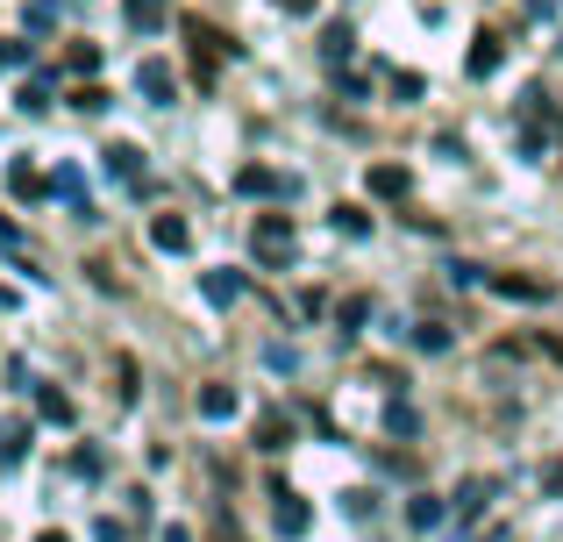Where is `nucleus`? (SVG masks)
Segmentation results:
<instances>
[{"mask_svg": "<svg viewBox=\"0 0 563 542\" xmlns=\"http://www.w3.org/2000/svg\"><path fill=\"white\" fill-rule=\"evenodd\" d=\"M186 43H192V79L200 86H214V71H221V57L235 51L229 36H221L214 22H200V14H186Z\"/></svg>", "mask_w": 563, "mask_h": 542, "instance_id": "nucleus-1", "label": "nucleus"}, {"mask_svg": "<svg viewBox=\"0 0 563 542\" xmlns=\"http://www.w3.org/2000/svg\"><path fill=\"white\" fill-rule=\"evenodd\" d=\"M493 292H507V300H550V286H542V278H514V272H499Z\"/></svg>", "mask_w": 563, "mask_h": 542, "instance_id": "nucleus-6", "label": "nucleus"}, {"mask_svg": "<svg viewBox=\"0 0 563 542\" xmlns=\"http://www.w3.org/2000/svg\"><path fill=\"white\" fill-rule=\"evenodd\" d=\"M29 457V429L14 421V429H0V464H22Z\"/></svg>", "mask_w": 563, "mask_h": 542, "instance_id": "nucleus-10", "label": "nucleus"}, {"mask_svg": "<svg viewBox=\"0 0 563 542\" xmlns=\"http://www.w3.org/2000/svg\"><path fill=\"white\" fill-rule=\"evenodd\" d=\"M200 414H207V421L235 414V386H200Z\"/></svg>", "mask_w": 563, "mask_h": 542, "instance_id": "nucleus-9", "label": "nucleus"}, {"mask_svg": "<svg viewBox=\"0 0 563 542\" xmlns=\"http://www.w3.org/2000/svg\"><path fill=\"white\" fill-rule=\"evenodd\" d=\"M165 542H192V535H186V529H172V535H165Z\"/></svg>", "mask_w": 563, "mask_h": 542, "instance_id": "nucleus-21", "label": "nucleus"}, {"mask_svg": "<svg viewBox=\"0 0 563 542\" xmlns=\"http://www.w3.org/2000/svg\"><path fill=\"white\" fill-rule=\"evenodd\" d=\"M335 229H350V236H372V214H364V208H335Z\"/></svg>", "mask_w": 563, "mask_h": 542, "instance_id": "nucleus-12", "label": "nucleus"}, {"mask_svg": "<svg viewBox=\"0 0 563 542\" xmlns=\"http://www.w3.org/2000/svg\"><path fill=\"white\" fill-rule=\"evenodd\" d=\"M272 500H278V535H307V521H314V515H307L300 493H292V486H272Z\"/></svg>", "mask_w": 563, "mask_h": 542, "instance_id": "nucleus-3", "label": "nucleus"}, {"mask_svg": "<svg viewBox=\"0 0 563 542\" xmlns=\"http://www.w3.org/2000/svg\"><path fill=\"white\" fill-rule=\"evenodd\" d=\"M286 251H292V222H286V214H264V222H257V257L278 265Z\"/></svg>", "mask_w": 563, "mask_h": 542, "instance_id": "nucleus-2", "label": "nucleus"}, {"mask_svg": "<svg viewBox=\"0 0 563 542\" xmlns=\"http://www.w3.org/2000/svg\"><path fill=\"white\" fill-rule=\"evenodd\" d=\"M235 186H243V193H292V179H278V172H264V165L235 172Z\"/></svg>", "mask_w": 563, "mask_h": 542, "instance_id": "nucleus-5", "label": "nucleus"}, {"mask_svg": "<svg viewBox=\"0 0 563 542\" xmlns=\"http://www.w3.org/2000/svg\"><path fill=\"white\" fill-rule=\"evenodd\" d=\"M36 407H43V414H51V421H71V400H65V392H43Z\"/></svg>", "mask_w": 563, "mask_h": 542, "instance_id": "nucleus-19", "label": "nucleus"}, {"mask_svg": "<svg viewBox=\"0 0 563 542\" xmlns=\"http://www.w3.org/2000/svg\"><path fill=\"white\" fill-rule=\"evenodd\" d=\"M157 14H165L157 0H129V22H136V29H157Z\"/></svg>", "mask_w": 563, "mask_h": 542, "instance_id": "nucleus-17", "label": "nucleus"}, {"mask_svg": "<svg viewBox=\"0 0 563 542\" xmlns=\"http://www.w3.org/2000/svg\"><path fill=\"white\" fill-rule=\"evenodd\" d=\"M8 186H14V193H22V200H36V193H43V179H36V172H29V165H14V172H8Z\"/></svg>", "mask_w": 563, "mask_h": 542, "instance_id": "nucleus-15", "label": "nucleus"}, {"mask_svg": "<svg viewBox=\"0 0 563 542\" xmlns=\"http://www.w3.org/2000/svg\"><path fill=\"white\" fill-rule=\"evenodd\" d=\"M151 243H157V251H186L192 229L179 222V214H157V222H151Z\"/></svg>", "mask_w": 563, "mask_h": 542, "instance_id": "nucleus-4", "label": "nucleus"}, {"mask_svg": "<svg viewBox=\"0 0 563 542\" xmlns=\"http://www.w3.org/2000/svg\"><path fill=\"white\" fill-rule=\"evenodd\" d=\"M143 93H172V71L157 65V57H151V65H143Z\"/></svg>", "mask_w": 563, "mask_h": 542, "instance_id": "nucleus-16", "label": "nucleus"}, {"mask_svg": "<svg viewBox=\"0 0 563 542\" xmlns=\"http://www.w3.org/2000/svg\"><path fill=\"white\" fill-rule=\"evenodd\" d=\"M235 292H243V278H235V272H214V278H207V300H235Z\"/></svg>", "mask_w": 563, "mask_h": 542, "instance_id": "nucleus-13", "label": "nucleus"}, {"mask_svg": "<svg viewBox=\"0 0 563 542\" xmlns=\"http://www.w3.org/2000/svg\"><path fill=\"white\" fill-rule=\"evenodd\" d=\"M407 165H372V193H385V200H399V193H407Z\"/></svg>", "mask_w": 563, "mask_h": 542, "instance_id": "nucleus-7", "label": "nucleus"}, {"mask_svg": "<svg viewBox=\"0 0 563 542\" xmlns=\"http://www.w3.org/2000/svg\"><path fill=\"white\" fill-rule=\"evenodd\" d=\"M65 65H71V71H93V65H100V51H93V43H71Z\"/></svg>", "mask_w": 563, "mask_h": 542, "instance_id": "nucleus-18", "label": "nucleus"}, {"mask_svg": "<svg viewBox=\"0 0 563 542\" xmlns=\"http://www.w3.org/2000/svg\"><path fill=\"white\" fill-rule=\"evenodd\" d=\"M499 65V36H493V29H485V36H478V51H471V71H478V79H485V71H493Z\"/></svg>", "mask_w": 563, "mask_h": 542, "instance_id": "nucleus-11", "label": "nucleus"}, {"mask_svg": "<svg viewBox=\"0 0 563 542\" xmlns=\"http://www.w3.org/2000/svg\"><path fill=\"white\" fill-rule=\"evenodd\" d=\"M286 443H292V421L286 414H264L257 421V450H286Z\"/></svg>", "mask_w": 563, "mask_h": 542, "instance_id": "nucleus-8", "label": "nucleus"}, {"mask_svg": "<svg viewBox=\"0 0 563 542\" xmlns=\"http://www.w3.org/2000/svg\"><path fill=\"white\" fill-rule=\"evenodd\" d=\"M36 542H65V535H57V529H51V535H36Z\"/></svg>", "mask_w": 563, "mask_h": 542, "instance_id": "nucleus-22", "label": "nucleus"}, {"mask_svg": "<svg viewBox=\"0 0 563 542\" xmlns=\"http://www.w3.org/2000/svg\"><path fill=\"white\" fill-rule=\"evenodd\" d=\"M278 8H286V14H307V8H314V0H278Z\"/></svg>", "mask_w": 563, "mask_h": 542, "instance_id": "nucleus-20", "label": "nucleus"}, {"mask_svg": "<svg viewBox=\"0 0 563 542\" xmlns=\"http://www.w3.org/2000/svg\"><path fill=\"white\" fill-rule=\"evenodd\" d=\"M321 51H329V57H350V51H357V36H350V29H343V22H335V29H329V36H321Z\"/></svg>", "mask_w": 563, "mask_h": 542, "instance_id": "nucleus-14", "label": "nucleus"}]
</instances>
